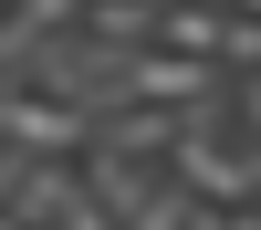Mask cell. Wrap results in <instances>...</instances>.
Here are the masks:
<instances>
[{
	"mask_svg": "<svg viewBox=\"0 0 261 230\" xmlns=\"http://www.w3.org/2000/svg\"><path fill=\"white\" fill-rule=\"evenodd\" d=\"M73 11H84V0H11V21H21V32H32V42H42V32H63V21H73Z\"/></svg>",
	"mask_w": 261,
	"mask_h": 230,
	"instance_id": "2",
	"label": "cell"
},
{
	"mask_svg": "<svg viewBox=\"0 0 261 230\" xmlns=\"http://www.w3.org/2000/svg\"><path fill=\"white\" fill-rule=\"evenodd\" d=\"M220 73H261V21H220Z\"/></svg>",
	"mask_w": 261,
	"mask_h": 230,
	"instance_id": "1",
	"label": "cell"
}]
</instances>
